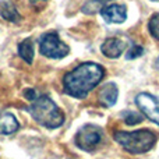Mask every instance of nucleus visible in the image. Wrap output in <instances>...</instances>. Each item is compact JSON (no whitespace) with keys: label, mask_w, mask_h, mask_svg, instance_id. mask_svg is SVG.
<instances>
[{"label":"nucleus","mask_w":159,"mask_h":159,"mask_svg":"<svg viewBox=\"0 0 159 159\" xmlns=\"http://www.w3.org/2000/svg\"><path fill=\"white\" fill-rule=\"evenodd\" d=\"M105 70L101 64L82 63L67 73L63 78V89L75 99H84L102 81Z\"/></svg>","instance_id":"obj_1"},{"label":"nucleus","mask_w":159,"mask_h":159,"mask_svg":"<svg viewBox=\"0 0 159 159\" xmlns=\"http://www.w3.org/2000/svg\"><path fill=\"white\" fill-rule=\"evenodd\" d=\"M28 113L36 123L46 129H57L64 123V115L49 96H38L32 101Z\"/></svg>","instance_id":"obj_2"},{"label":"nucleus","mask_w":159,"mask_h":159,"mask_svg":"<svg viewBox=\"0 0 159 159\" xmlns=\"http://www.w3.org/2000/svg\"><path fill=\"white\" fill-rule=\"evenodd\" d=\"M113 138L130 154H144L154 148L157 137L149 130H137V131H116Z\"/></svg>","instance_id":"obj_3"},{"label":"nucleus","mask_w":159,"mask_h":159,"mask_svg":"<svg viewBox=\"0 0 159 159\" xmlns=\"http://www.w3.org/2000/svg\"><path fill=\"white\" fill-rule=\"evenodd\" d=\"M39 52L50 59H63L69 55L70 48L60 41L56 32H48L39 39Z\"/></svg>","instance_id":"obj_4"},{"label":"nucleus","mask_w":159,"mask_h":159,"mask_svg":"<svg viewBox=\"0 0 159 159\" xmlns=\"http://www.w3.org/2000/svg\"><path fill=\"white\" fill-rule=\"evenodd\" d=\"M101 141V129L93 124H85L75 135V145L82 151H92Z\"/></svg>","instance_id":"obj_5"},{"label":"nucleus","mask_w":159,"mask_h":159,"mask_svg":"<svg viewBox=\"0 0 159 159\" xmlns=\"http://www.w3.org/2000/svg\"><path fill=\"white\" fill-rule=\"evenodd\" d=\"M135 103L140 110L155 124L159 126V99L152 96L151 93H138L135 98Z\"/></svg>","instance_id":"obj_6"},{"label":"nucleus","mask_w":159,"mask_h":159,"mask_svg":"<svg viewBox=\"0 0 159 159\" xmlns=\"http://www.w3.org/2000/svg\"><path fill=\"white\" fill-rule=\"evenodd\" d=\"M101 16L109 24H121L127 18V8L124 4L112 3V4H106L102 8Z\"/></svg>","instance_id":"obj_7"},{"label":"nucleus","mask_w":159,"mask_h":159,"mask_svg":"<svg viewBox=\"0 0 159 159\" xmlns=\"http://www.w3.org/2000/svg\"><path fill=\"white\" fill-rule=\"evenodd\" d=\"M124 49H126V43L120 38H116V36L107 38L101 46L102 53L109 59H117L124 52Z\"/></svg>","instance_id":"obj_8"},{"label":"nucleus","mask_w":159,"mask_h":159,"mask_svg":"<svg viewBox=\"0 0 159 159\" xmlns=\"http://www.w3.org/2000/svg\"><path fill=\"white\" fill-rule=\"evenodd\" d=\"M119 95V89L115 82H107L99 89L98 92V101L103 107H110L116 103Z\"/></svg>","instance_id":"obj_9"},{"label":"nucleus","mask_w":159,"mask_h":159,"mask_svg":"<svg viewBox=\"0 0 159 159\" xmlns=\"http://www.w3.org/2000/svg\"><path fill=\"white\" fill-rule=\"evenodd\" d=\"M18 129H20V124H18V120L16 119V116L8 112L0 113V134L10 135L13 133H16Z\"/></svg>","instance_id":"obj_10"},{"label":"nucleus","mask_w":159,"mask_h":159,"mask_svg":"<svg viewBox=\"0 0 159 159\" xmlns=\"http://www.w3.org/2000/svg\"><path fill=\"white\" fill-rule=\"evenodd\" d=\"M0 17L11 22H18L21 20L17 8L10 0H0Z\"/></svg>","instance_id":"obj_11"},{"label":"nucleus","mask_w":159,"mask_h":159,"mask_svg":"<svg viewBox=\"0 0 159 159\" xmlns=\"http://www.w3.org/2000/svg\"><path fill=\"white\" fill-rule=\"evenodd\" d=\"M34 53H35V50H34V43H32V41H31L30 38L25 39V41H22L21 43L18 45V55H20V57H21L24 61H27L28 64H32Z\"/></svg>","instance_id":"obj_12"},{"label":"nucleus","mask_w":159,"mask_h":159,"mask_svg":"<svg viewBox=\"0 0 159 159\" xmlns=\"http://www.w3.org/2000/svg\"><path fill=\"white\" fill-rule=\"evenodd\" d=\"M112 0H88L82 6V13L84 14H95L96 11H101L106 4H109Z\"/></svg>","instance_id":"obj_13"},{"label":"nucleus","mask_w":159,"mask_h":159,"mask_svg":"<svg viewBox=\"0 0 159 159\" xmlns=\"http://www.w3.org/2000/svg\"><path fill=\"white\" fill-rule=\"evenodd\" d=\"M123 119H124V123L126 124L134 126V124H138L143 121V115H140V113H137V112H124Z\"/></svg>","instance_id":"obj_14"},{"label":"nucleus","mask_w":159,"mask_h":159,"mask_svg":"<svg viewBox=\"0 0 159 159\" xmlns=\"http://www.w3.org/2000/svg\"><path fill=\"white\" fill-rule=\"evenodd\" d=\"M148 28H149V32L151 35L154 36L157 41H159V13L158 14H154L149 20V24H148Z\"/></svg>","instance_id":"obj_15"},{"label":"nucleus","mask_w":159,"mask_h":159,"mask_svg":"<svg viewBox=\"0 0 159 159\" xmlns=\"http://www.w3.org/2000/svg\"><path fill=\"white\" fill-rule=\"evenodd\" d=\"M143 53H144L143 46H140V45H133V48L129 50V53H127L126 57L129 59V60L130 59H137V57H140Z\"/></svg>","instance_id":"obj_16"},{"label":"nucleus","mask_w":159,"mask_h":159,"mask_svg":"<svg viewBox=\"0 0 159 159\" xmlns=\"http://www.w3.org/2000/svg\"><path fill=\"white\" fill-rule=\"evenodd\" d=\"M25 98L28 99V101H35L36 98H38V95H36V92H35V89H28V91H25Z\"/></svg>","instance_id":"obj_17"},{"label":"nucleus","mask_w":159,"mask_h":159,"mask_svg":"<svg viewBox=\"0 0 159 159\" xmlns=\"http://www.w3.org/2000/svg\"><path fill=\"white\" fill-rule=\"evenodd\" d=\"M155 67H157V70H159V57L157 59V61H155Z\"/></svg>","instance_id":"obj_18"},{"label":"nucleus","mask_w":159,"mask_h":159,"mask_svg":"<svg viewBox=\"0 0 159 159\" xmlns=\"http://www.w3.org/2000/svg\"><path fill=\"white\" fill-rule=\"evenodd\" d=\"M154 2H159V0H154Z\"/></svg>","instance_id":"obj_19"}]
</instances>
